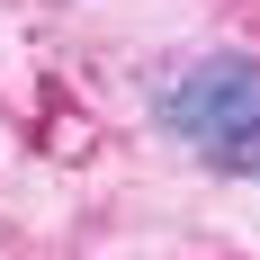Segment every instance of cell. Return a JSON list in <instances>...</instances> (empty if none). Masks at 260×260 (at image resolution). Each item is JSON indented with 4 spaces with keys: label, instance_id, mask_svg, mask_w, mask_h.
Here are the masks:
<instances>
[{
    "label": "cell",
    "instance_id": "cell-1",
    "mask_svg": "<svg viewBox=\"0 0 260 260\" xmlns=\"http://www.w3.org/2000/svg\"><path fill=\"white\" fill-rule=\"evenodd\" d=\"M161 126L180 135L207 171L260 180V54H198L161 90Z\"/></svg>",
    "mask_w": 260,
    "mask_h": 260
}]
</instances>
